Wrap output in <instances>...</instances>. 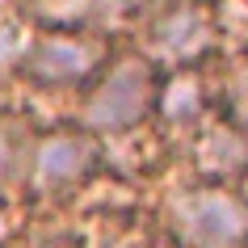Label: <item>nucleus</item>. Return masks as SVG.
<instances>
[{"instance_id": "obj_4", "label": "nucleus", "mask_w": 248, "mask_h": 248, "mask_svg": "<svg viewBox=\"0 0 248 248\" xmlns=\"http://www.w3.org/2000/svg\"><path fill=\"white\" fill-rule=\"evenodd\" d=\"M109 63V46L97 30H42L34 42H26L21 72L42 89H84L101 67Z\"/></svg>"}, {"instance_id": "obj_5", "label": "nucleus", "mask_w": 248, "mask_h": 248, "mask_svg": "<svg viewBox=\"0 0 248 248\" xmlns=\"http://www.w3.org/2000/svg\"><path fill=\"white\" fill-rule=\"evenodd\" d=\"M101 169V139L80 126H55L30 143L26 177L34 194H67Z\"/></svg>"}, {"instance_id": "obj_8", "label": "nucleus", "mask_w": 248, "mask_h": 248, "mask_svg": "<svg viewBox=\"0 0 248 248\" xmlns=\"http://www.w3.org/2000/svg\"><path fill=\"white\" fill-rule=\"evenodd\" d=\"M223 118L248 131V55L223 76Z\"/></svg>"}, {"instance_id": "obj_1", "label": "nucleus", "mask_w": 248, "mask_h": 248, "mask_svg": "<svg viewBox=\"0 0 248 248\" xmlns=\"http://www.w3.org/2000/svg\"><path fill=\"white\" fill-rule=\"evenodd\" d=\"M160 97V67L143 51H122L84 84L76 126L93 139H126L152 122Z\"/></svg>"}, {"instance_id": "obj_11", "label": "nucleus", "mask_w": 248, "mask_h": 248, "mask_svg": "<svg viewBox=\"0 0 248 248\" xmlns=\"http://www.w3.org/2000/svg\"><path fill=\"white\" fill-rule=\"evenodd\" d=\"M17 235V223H13V210L0 202V248H9V240Z\"/></svg>"}, {"instance_id": "obj_7", "label": "nucleus", "mask_w": 248, "mask_h": 248, "mask_svg": "<svg viewBox=\"0 0 248 248\" xmlns=\"http://www.w3.org/2000/svg\"><path fill=\"white\" fill-rule=\"evenodd\" d=\"M206 80L202 67H181L160 76V97H156V118L177 131H198L206 122Z\"/></svg>"}, {"instance_id": "obj_2", "label": "nucleus", "mask_w": 248, "mask_h": 248, "mask_svg": "<svg viewBox=\"0 0 248 248\" xmlns=\"http://www.w3.org/2000/svg\"><path fill=\"white\" fill-rule=\"evenodd\" d=\"M164 232L181 248H248V194L235 185H185L164 202Z\"/></svg>"}, {"instance_id": "obj_9", "label": "nucleus", "mask_w": 248, "mask_h": 248, "mask_svg": "<svg viewBox=\"0 0 248 248\" xmlns=\"http://www.w3.org/2000/svg\"><path fill=\"white\" fill-rule=\"evenodd\" d=\"M26 156L30 147L21 143L13 118H0V194L17 181V172H26Z\"/></svg>"}, {"instance_id": "obj_6", "label": "nucleus", "mask_w": 248, "mask_h": 248, "mask_svg": "<svg viewBox=\"0 0 248 248\" xmlns=\"http://www.w3.org/2000/svg\"><path fill=\"white\" fill-rule=\"evenodd\" d=\"M194 169L206 185H232L248 172V131L227 118H206L194 131Z\"/></svg>"}, {"instance_id": "obj_3", "label": "nucleus", "mask_w": 248, "mask_h": 248, "mask_svg": "<svg viewBox=\"0 0 248 248\" xmlns=\"http://www.w3.org/2000/svg\"><path fill=\"white\" fill-rule=\"evenodd\" d=\"M219 42V13L215 4L202 0H164L147 17L143 55L156 67L181 72V67H202Z\"/></svg>"}, {"instance_id": "obj_10", "label": "nucleus", "mask_w": 248, "mask_h": 248, "mask_svg": "<svg viewBox=\"0 0 248 248\" xmlns=\"http://www.w3.org/2000/svg\"><path fill=\"white\" fill-rule=\"evenodd\" d=\"M21 55H26V42H21L17 26L0 21V72H4V67H13V63H21Z\"/></svg>"}]
</instances>
